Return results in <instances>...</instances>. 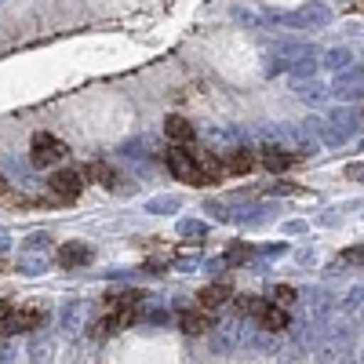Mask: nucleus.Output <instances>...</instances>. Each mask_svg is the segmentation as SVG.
I'll list each match as a JSON object with an SVG mask.
<instances>
[{"label": "nucleus", "mask_w": 364, "mask_h": 364, "mask_svg": "<svg viewBox=\"0 0 364 364\" xmlns=\"http://www.w3.org/2000/svg\"><path fill=\"white\" fill-rule=\"evenodd\" d=\"M350 346H353V324H328L324 339H321L317 350H314V353H317V364H328V360L350 353Z\"/></svg>", "instance_id": "0eeeda50"}, {"label": "nucleus", "mask_w": 364, "mask_h": 364, "mask_svg": "<svg viewBox=\"0 0 364 364\" xmlns=\"http://www.w3.org/2000/svg\"><path fill=\"white\" fill-rule=\"evenodd\" d=\"M87 317H91V302L84 299H73L63 306V317H58V324H63L66 336H80V328H87Z\"/></svg>", "instance_id": "9b49d317"}, {"label": "nucleus", "mask_w": 364, "mask_h": 364, "mask_svg": "<svg viewBox=\"0 0 364 364\" xmlns=\"http://www.w3.org/2000/svg\"><path fill=\"white\" fill-rule=\"evenodd\" d=\"M353 135H357V113H353L350 106L331 109L328 120H321V128H317L321 146H346Z\"/></svg>", "instance_id": "f257e3e1"}, {"label": "nucleus", "mask_w": 364, "mask_h": 364, "mask_svg": "<svg viewBox=\"0 0 364 364\" xmlns=\"http://www.w3.org/2000/svg\"><path fill=\"white\" fill-rule=\"evenodd\" d=\"M295 288H288V284H281V288H273V299H277V306L284 310V306H291V302H295Z\"/></svg>", "instance_id": "e433bc0d"}, {"label": "nucleus", "mask_w": 364, "mask_h": 364, "mask_svg": "<svg viewBox=\"0 0 364 364\" xmlns=\"http://www.w3.org/2000/svg\"><path fill=\"white\" fill-rule=\"evenodd\" d=\"M321 63H324L328 70H336V73H339V70L353 66V51H350V48H331V51L321 58Z\"/></svg>", "instance_id": "a878e982"}, {"label": "nucleus", "mask_w": 364, "mask_h": 364, "mask_svg": "<svg viewBox=\"0 0 364 364\" xmlns=\"http://www.w3.org/2000/svg\"><path fill=\"white\" fill-rule=\"evenodd\" d=\"M339 266H343V269H346V266H364V245L346 248V252L339 255Z\"/></svg>", "instance_id": "f704fd0d"}, {"label": "nucleus", "mask_w": 364, "mask_h": 364, "mask_svg": "<svg viewBox=\"0 0 364 364\" xmlns=\"http://www.w3.org/2000/svg\"><path fill=\"white\" fill-rule=\"evenodd\" d=\"M291 87H295V95H299L302 102H310V106H321V102L328 99V87L317 84V80H302V84H291Z\"/></svg>", "instance_id": "4be33fe9"}, {"label": "nucleus", "mask_w": 364, "mask_h": 364, "mask_svg": "<svg viewBox=\"0 0 364 364\" xmlns=\"http://www.w3.org/2000/svg\"><path fill=\"white\" fill-rule=\"evenodd\" d=\"M164 161H168V171H171L178 182H190V186H211V182H208V175L200 171V164L193 161V154H190V149L171 146L168 154H164Z\"/></svg>", "instance_id": "423d86ee"}, {"label": "nucleus", "mask_w": 364, "mask_h": 364, "mask_svg": "<svg viewBox=\"0 0 364 364\" xmlns=\"http://www.w3.org/2000/svg\"><path fill=\"white\" fill-rule=\"evenodd\" d=\"M339 306H343L346 314H353V310H360V306H364V288H360V284H357V288H350V291H346V299L339 302Z\"/></svg>", "instance_id": "72a5a7b5"}, {"label": "nucleus", "mask_w": 364, "mask_h": 364, "mask_svg": "<svg viewBox=\"0 0 364 364\" xmlns=\"http://www.w3.org/2000/svg\"><path fill=\"white\" fill-rule=\"evenodd\" d=\"M255 328H262L266 336H277V331L288 328V314L277 306V302H266V306L259 310V317H255Z\"/></svg>", "instance_id": "dca6fc26"}, {"label": "nucleus", "mask_w": 364, "mask_h": 364, "mask_svg": "<svg viewBox=\"0 0 364 364\" xmlns=\"http://www.w3.org/2000/svg\"><path fill=\"white\" fill-rule=\"evenodd\" d=\"M306 58H317V48L314 44H299V41H288V44H277L269 55H266V77H277L281 70H291Z\"/></svg>", "instance_id": "39448f33"}, {"label": "nucleus", "mask_w": 364, "mask_h": 364, "mask_svg": "<svg viewBox=\"0 0 364 364\" xmlns=\"http://www.w3.org/2000/svg\"><path fill=\"white\" fill-rule=\"evenodd\" d=\"M149 149H154V139H149V135H142V139H128L124 146H120V154L135 161V157H154Z\"/></svg>", "instance_id": "bb28decb"}, {"label": "nucleus", "mask_w": 364, "mask_h": 364, "mask_svg": "<svg viewBox=\"0 0 364 364\" xmlns=\"http://www.w3.org/2000/svg\"><path fill=\"white\" fill-rule=\"evenodd\" d=\"M237 306H240V314L259 317V310L266 306V299H259V295H237Z\"/></svg>", "instance_id": "7c9ffc66"}, {"label": "nucleus", "mask_w": 364, "mask_h": 364, "mask_svg": "<svg viewBox=\"0 0 364 364\" xmlns=\"http://www.w3.org/2000/svg\"><path fill=\"white\" fill-rule=\"evenodd\" d=\"M11 248V237H8V230H0V252H8Z\"/></svg>", "instance_id": "37998d69"}, {"label": "nucleus", "mask_w": 364, "mask_h": 364, "mask_svg": "<svg viewBox=\"0 0 364 364\" xmlns=\"http://www.w3.org/2000/svg\"><path fill=\"white\" fill-rule=\"evenodd\" d=\"M360 364H364V353H360Z\"/></svg>", "instance_id": "49530a36"}, {"label": "nucleus", "mask_w": 364, "mask_h": 364, "mask_svg": "<svg viewBox=\"0 0 364 364\" xmlns=\"http://www.w3.org/2000/svg\"><path fill=\"white\" fill-rule=\"evenodd\" d=\"M55 350H58V343H55V336L51 331H37L33 339H29V364H51L55 360Z\"/></svg>", "instance_id": "2eb2a0df"}, {"label": "nucleus", "mask_w": 364, "mask_h": 364, "mask_svg": "<svg viewBox=\"0 0 364 364\" xmlns=\"http://www.w3.org/2000/svg\"><path fill=\"white\" fill-rule=\"evenodd\" d=\"M273 204H245V208H233V223L237 226H266L273 219Z\"/></svg>", "instance_id": "4468645a"}, {"label": "nucleus", "mask_w": 364, "mask_h": 364, "mask_svg": "<svg viewBox=\"0 0 364 364\" xmlns=\"http://www.w3.org/2000/svg\"><path fill=\"white\" fill-rule=\"evenodd\" d=\"M66 157H70V146L55 139L51 132H37L33 142H29V168H51V164H63Z\"/></svg>", "instance_id": "20e7f679"}, {"label": "nucleus", "mask_w": 364, "mask_h": 364, "mask_svg": "<svg viewBox=\"0 0 364 364\" xmlns=\"http://www.w3.org/2000/svg\"><path fill=\"white\" fill-rule=\"evenodd\" d=\"M346 175H350V178H364V164H350Z\"/></svg>", "instance_id": "ea45409f"}, {"label": "nucleus", "mask_w": 364, "mask_h": 364, "mask_svg": "<svg viewBox=\"0 0 364 364\" xmlns=\"http://www.w3.org/2000/svg\"><path fill=\"white\" fill-rule=\"evenodd\" d=\"M266 22L288 26V29H317V26H328L331 22V8L328 4H306V8H299V11H269Z\"/></svg>", "instance_id": "f03ea898"}, {"label": "nucleus", "mask_w": 364, "mask_h": 364, "mask_svg": "<svg viewBox=\"0 0 364 364\" xmlns=\"http://www.w3.org/2000/svg\"><path fill=\"white\" fill-rule=\"evenodd\" d=\"M182 200L175 193H164V197H154V200H146L142 211H149V215H171V211H178Z\"/></svg>", "instance_id": "b1692460"}, {"label": "nucleus", "mask_w": 364, "mask_h": 364, "mask_svg": "<svg viewBox=\"0 0 364 364\" xmlns=\"http://www.w3.org/2000/svg\"><path fill=\"white\" fill-rule=\"evenodd\" d=\"M164 132H168V139H171L175 146H186V142L197 139V128L190 124L186 117H168V120H164Z\"/></svg>", "instance_id": "f3484780"}, {"label": "nucleus", "mask_w": 364, "mask_h": 364, "mask_svg": "<svg viewBox=\"0 0 364 364\" xmlns=\"http://www.w3.org/2000/svg\"><path fill=\"white\" fill-rule=\"evenodd\" d=\"M44 324V314L41 310H11V314H4L0 317V336H18V331H33V328H41Z\"/></svg>", "instance_id": "1a4fd4ad"}, {"label": "nucleus", "mask_w": 364, "mask_h": 364, "mask_svg": "<svg viewBox=\"0 0 364 364\" xmlns=\"http://www.w3.org/2000/svg\"><path fill=\"white\" fill-rule=\"evenodd\" d=\"M284 252H288V245H269V248H266L269 259H273V255H284Z\"/></svg>", "instance_id": "a19ab883"}, {"label": "nucleus", "mask_w": 364, "mask_h": 364, "mask_svg": "<svg viewBox=\"0 0 364 364\" xmlns=\"http://www.w3.org/2000/svg\"><path fill=\"white\" fill-rule=\"evenodd\" d=\"M48 248H51V237H48V233H29V237L22 240V252H26V255H44Z\"/></svg>", "instance_id": "cd10ccee"}, {"label": "nucleus", "mask_w": 364, "mask_h": 364, "mask_svg": "<svg viewBox=\"0 0 364 364\" xmlns=\"http://www.w3.org/2000/svg\"><path fill=\"white\" fill-rule=\"evenodd\" d=\"M11 190H8V178H4V171H0V200H4Z\"/></svg>", "instance_id": "c03bdc74"}, {"label": "nucleus", "mask_w": 364, "mask_h": 364, "mask_svg": "<svg viewBox=\"0 0 364 364\" xmlns=\"http://www.w3.org/2000/svg\"><path fill=\"white\" fill-rule=\"evenodd\" d=\"M302 306H306V314H302V317L328 321V314L336 310V295H331L328 288H310L306 295H302Z\"/></svg>", "instance_id": "9d476101"}, {"label": "nucleus", "mask_w": 364, "mask_h": 364, "mask_svg": "<svg viewBox=\"0 0 364 364\" xmlns=\"http://www.w3.org/2000/svg\"><path fill=\"white\" fill-rule=\"evenodd\" d=\"M80 175H84V182L91 178V182H99V186H106V190H109L113 182H117V171L109 168V161H87Z\"/></svg>", "instance_id": "6ab92c4d"}, {"label": "nucleus", "mask_w": 364, "mask_h": 364, "mask_svg": "<svg viewBox=\"0 0 364 364\" xmlns=\"http://www.w3.org/2000/svg\"><path fill=\"white\" fill-rule=\"evenodd\" d=\"M208 233V223H200V219H182L178 223V237H204Z\"/></svg>", "instance_id": "473e14b6"}, {"label": "nucleus", "mask_w": 364, "mask_h": 364, "mask_svg": "<svg viewBox=\"0 0 364 364\" xmlns=\"http://www.w3.org/2000/svg\"><path fill=\"white\" fill-rule=\"evenodd\" d=\"M15 357H18V350L11 343H0V364H15Z\"/></svg>", "instance_id": "4c0bfd02"}, {"label": "nucleus", "mask_w": 364, "mask_h": 364, "mask_svg": "<svg viewBox=\"0 0 364 364\" xmlns=\"http://www.w3.org/2000/svg\"><path fill=\"white\" fill-rule=\"evenodd\" d=\"M259 161H262L269 171H288V168L295 164V157L288 154V149H281V146H262V149H259Z\"/></svg>", "instance_id": "a211bd4d"}, {"label": "nucleus", "mask_w": 364, "mask_h": 364, "mask_svg": "<svg viewBox=\"0 0 364 364\" xmlns=\"http://www.w3.org/2000/svg\"><path fill=\"white\" fill-rule=\"evenodd\" d=\"M219 168L223 175H245L255 168V154L252 149H226V154H219Z\"/></svg>", "instance_id": "ddd939ff"}, {"label": "nucleus", "mask_w": 364, "mask_h": 364, "mask_svg": "<svg viewBox=\"0 0 364 364\" xmlns=\"http://www.w3.org/2000/svg\"><path fill=\"white\" fill-rule=\"evenodd\" d=\"M252 331L255 328L245 317H230V321L215 324V331H211V350H215V353H237V350H245Z\"/></svg>", "instance_id": "7ed1b4c3"}, {"label": "nucleus", "mask_w": 364, "mask_h": 364, "mask_svg": "<svg viewBox=\"0 0 364 364\" xmlns=\"http://www.w3.org/2000/svg\"><path fill=\"white\" fill-rule=\"evenodd\" d=\"M245 350H252V353H281V339L277 336H266V331H252Z\"/></svg>", "instance_id": "5701e85b"}, {"label": "nucleus", "mask_w": 364, "mask_h": 364, "mask_svg": "<svg viewBox=\"0 0 364 364\" xmlns=\"http://www.w3.org/2000/svg\"><path fill=\"white\" fill-rule=\"evenodd\" d=\"M226 299H230V284H223V281H215V284H208V288L197 291L200 310H215V306H223Z\"/></svg>", "instance_id": "aec40b11"}, {"label": "nucleus", "mask_w": 364, "mask_h": 364, "mask_svg": "<svg viewBox=\"0 0 364 364\" xmlns=\"http://www.w3.org/2000/svg\"><path fill=\"white\" fill-rule=\"evenodd\" d=\"M360 80H364V66H346V70L336 73V84L331 87H350V84H360Z\"/></svg>", "instance_id": "c85d7f7f"}, {"label": "nucleus", "mask_w": 364, "mask_h": 364, "mask_svg": "<svg viewBox=\"0 0 364 364\" xmlns=\"http://www.w3.org/2000/svg\"><path fill=\"white\" fill-rule=\"evenodd\" d=\"M331 95H336V99H343V102H353V99H360V95H364V84H350V87H331Z\"/></svg>", "instance_id": "c9c22d12"}, {"label": "nucleus", "mask_w": 364, "mask_h": 364, "mask_svg": "<svg viewBox=\"0 0 364 364\" xmlns=\"http://www.w3.org/2000/svg\"><path fill=\"white\" fill-rule=\"evenodd\" d=\"M204 211H211V219H219V223H233V208L223 200H204Z\"/></svg>", "instance_id": "2f4dec72"}, {"label": "nucleus", "mask_w": 364, "mask_h": 364, "mask_svg": "<svg viewBox=\"0 0 364 364\" xmlns=\"http://www.w3.org/2000/svg\"><path fill=\"white\" fill-rule=\"evenodd\" d=\"M48 266H51L48 255H26L22 252V259H18V273H26V277H41Z\"/></svg>", "instance_id": "393cba45"}, {"label": "nucleus", "mask_w": 364, "mask_h": 364, "mask_svg": "<svg viewBox=\"0 0 364 364\" xmlns=\"http://www.w3.org/2000/svg\"><path fill=\"white\" fill-rule=\"evenodd\" d=\"M178 324H182V331H186V336H200V331L211 328V321H208L204 310H182V314H178Z\"/></svg>", "instance_id": "412c9836"}, {"label": "nucleus", "mask_w": 364, "mask_h": 364, "mask_svg": "<svg viewBox=\"0 0 364 364\" xmlns=\"http://www.w3.org/2000/svg\"><path fill=\"white\" fill-rule=\"evenodd\" d=\"M339 364H360V360H357L353 353H343V360H339Z\"/></svg>", "instance_id": "a18cd8bd"}, {"label": "nucleus", "mask_w": 364, "mask_h": 364, "mask_svg": "<svg viewBox=\"0 0 364 364\" xmlns=\"http://www.w3.org/2000/svg\"><path fill=\"white\" fill-rule=\"evenodd\" d=\"M252 255H255V248H252V245H233V248L226 252V259H223V262H226V266H240V262H248Z\"/></svg>", "instance_id": "c756f323"}, {"label": "nucleus", "mask_w": 364, "mask_h": 364, "mask_svg": "<svg viewBox=\"0 0 364 364\" xmlns=\"http://www.w3.org/2000/svg\"><path fill=\"white\" fill-rule=\"evenodd\" d=\"M48 190H51L55 200H63V204L77 200L80 190H84V175H80V168H63V171H55V175L48 178Z\"/></svg>", "instance_id": "6e6552de"}, {"label": "nucleus", "mask_w": 364, "mask_h": 364, "mask_svg": "<svg viewBox=\"0 0 364 364\" xmlns=\"http://www.w3.org/2000/svg\"><path fill=\"white\" fill-rule=\"evenodd\" d=\"M302 230H306V223H302V219H291V223H284V233H302Z\"/></svg>", "instance_id": "58836bf2"}, {"label": "nucleus", "mask_w": 364, "mask_h": 364, "mask_svg": "<svg viewBox=\"0 0 364 364\" xmlns=\"http://www.w3.org/2000/svg\"><path fill=\"white\" fill-rule=\"evenodd\" d=\"M273 193H277V197H284V193H288V197H291V193H302V190H299V186H277Z\"/></svg>", "instance_id": "79ce46f5"}, {"label": "nucleus", "mask_w": 364, "mask_h": 364, "mask_svg": "<svg viewBox=\"0 0 364 364\" xmlns=\"http://www.w3.org/2000/svg\"><path fill=\"white\" fill-rule=\"evenodd\" d=\"M91 255H95V252H91L87 245H80V240H66V245H58L55 262L63 266V269H77V266H87Z\"/></svg>", "instance_id": "f8f14e48"}]
</instances>
